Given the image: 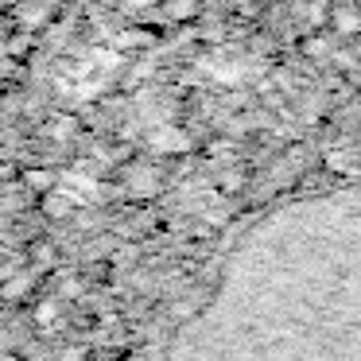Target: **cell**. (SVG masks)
Returning <instances> with one entry per match:
<instances>
[{"label": "cell", "mask_w": 361, "mask_h": 361, "mask_svg": "<svg viewBox=\"0 0 361 361\" xmlns=\"http://www.w3.org/2000/svg\"><path fill=\"white\" fill-rule=\"evenodd\" d=\"M171 361H361V190L268 214L226 260Z\"/></svg>", "instance_id": "1"}]
</instances>
